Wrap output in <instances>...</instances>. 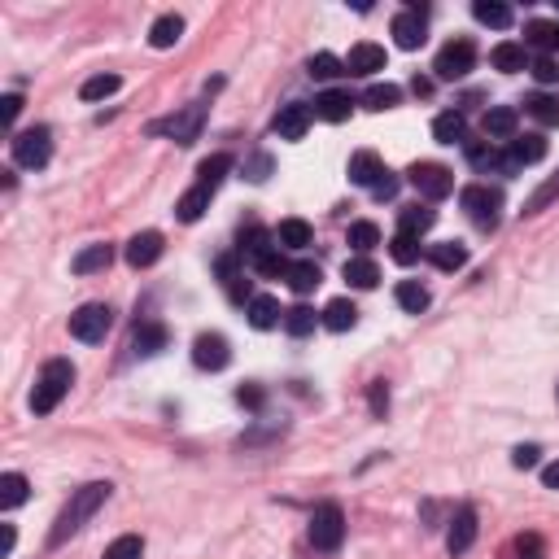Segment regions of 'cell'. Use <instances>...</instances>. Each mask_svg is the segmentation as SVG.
Returning a JSON list of instances; mask_svg holds the SVG:
<instances>
[{
	"label": "cell",
	"mask_w": 559,
	"mask_h": 559,
	"mask_svg": "<svg viewBox=\"0 0 559 559\" xmlns=\"http://www.w3.org/2000/svg\"><path fill=\"white\" fill-rule=\"evenodd\" d=\"M140 555H145V537H135V534L114 537L110 546H105V559H140Z\"/></svg>",
	"instance_id": "obj_45"
},
{
	"label": "cell",
	"mask_w": 559,
	"mask_h": 559,
	"mask_svg": "<svg viewBox=\"0 0 559 559\" xmlns=\"http://www.w3.org/2000/svg\"><path fill=\"white\" fill-rule=\"evenodd\" d=\"M319 319H324V328H328V333H350V328L358 324V306L350 302V297H333V302L324 306Z\"/></svg>",
	"instance_id": "obj_18"
},
{
	"label": "cell",
	"mask_w": 559,
	"mask_h": 559,
	"mask_svg": "<svg viewBox=\"0 0 559 559\" xmlns=\"http://www.w3.org/2000/svg\"><path fill=\"white\" fill-rule=\"evenodd\" d=\"M345 280L354 284V289H376V280H381V271L372 258H350L345 263Z\"/></svg>",
	"instance_id": "obj_41"
},
{
	"label": "cell",
	"mask_w": 559,
	"mask_h": 559,
	"mask_svg": "<svg viewBox=\"0 0 559 559\" xmlns=\"http://www.w3.org/2000/svg\"><path fill=\"white\" fill-rule=\"evenodd\" d=\"M345 241H350V249H354V258H367L372 249L381 245V227L376 224H350V232H345Z\"/></svg>",
	"instance_id": "obj_33"
},
{
	"label": "cell",
	"mask_w": 559,
	"mask_h": 559,
	"mask_svg": "<svg viewBox=\"0 0 559 559\" xmlns=\"http://www.w3.org/2000/svg\"><path fill=\"white\" fill-rule=\"evenodd\" d=\"M314 324H324V319H319L311 306H293V311H284V333H289V336L314 333Z\"/></svg>",
	"instance_id": "obj_43"
},
{
	"label": "cell",
	"mask_w": 559,
	"mask_h": 559,
	"mask_svg": "<svg viewBox=\"0 0 559 559\" xmlns=\"http://www.w3.org/2000/svg\"><path fill=\"white\" fill-rule=\"evenodd\" d=\"M512 559H546V542L537 534H520L512 542V551H507Z\"/></svg>",
	"instance_id": "obj_46"
},
{
	"label": "cell",
	"mask_w": 559,
	"mask_h": 559,
	"mask_svg": "<svg viewBox=\"0 0 559 559\" xmlns=\"http://www.w3.org/2000/svg\"><path fill=\"white\" fill-rule=\"evenodd\" d=\"M428 263L442 271H459L468 263V249L459 245V241H437V245H428Z\"/></svg>",
	"instance_id": "obj_28"
},
{
	"label": "cell",
	"mask_w": 559,
	"mask_h": 559,
	"mask_svg": "<svg viewBox=\"0 0 559 559\" xmlns=\"http://www.w3.org/2000/svg\"><path fill=\"white\" fill-rule=\"evenodd\" d=\"M166 341H171V333H166L162 324H140L135 336H132V350L140 358H154L157 350H166Z\"/></svg>",
	"instance_id": "obj_24"
},
{
	"label": "cell",
	"mask_w": 559,
	"mask_h": 559,
	"mask_svg": "<svg viewBox=\"0 0 559 559\" xmlns=\"http://www.w3.org/2000/svg\"><path fill=\"white\" fill-rule=\"evenodd\" d=\"M14 542H18L14 524H5V529H0V559H9V555H14Z\"/></svg>",
	"instance_id": "obj_58"
},
{
	"label": "cell",
	"mask_w": 559,
	"mask_h": 559,
	"mask_svg": "<svg viewBox=\"0 0 559 559\" xmlns=\"http://www.w3.org/2000/svg\"><path fill=\"white\" fill-rule=\"evenodd\" d=\"M271 175V157L267 154H254L245 162V179H254V184H263V179Z\"/></svg>",
	"instance_id": "obj_52"
},
{
	"label": "cell",
	"mask_w": 559,
	"mask_h": 559,
	"mask_svg": "<svg viewBox=\"0 0 559 559\" xmlns=\"http://www.w3.org/2000/svg\"><path fill=\"white\" fill-rule=\"evenodd\" d=\"M215 267H219V275H224L227 297H232V302H245V297H249V280L241 275V254H224Z\"/></svg>",
	"instance_id": "obj_20"
},
{
	"label": "cell",
	"mask_w": 559,
	"mask_h": 559,
	"mask_svg": "<svg viewBox=\"0 0 559 559\" xmlns=\"http://www.w3.org/2000/svg\"><path fill=\"white\" fill-rule=\"evenodd\" d=\"M311 118H314L311 105L289 101V105H280V114H275V135L280 140H302V135L311 132Z\"/></svg>",
	"instance_id": "obj_11"
},
{
	"label": "cell",
	"mask_w": 559,
	"mask_h": 559,
	"mask_svg": "<svg viewBox=\"0 0 559 559\" xmlns=\"http://www.w3.org/2000/svg\"><path fill=\"white\" fill-rule=\"evenodd\" d=\"M529 66V57H524V45H498L494 48V70H507V75H515V70Z\"/></svg>",
	"instance_id": "obj_42"
},
{
	"label": "cell",
	"mask_w": 559,
	"mask_h": 559,
	"mask_svg": "<svg viewBox=\"0 0 559 559\" xmlns=\"http://www.w3.org/2000/svg\"><path fill=\"white\" fill-rule=\"evenodd\" d=\"M384 175H389V171H384V162L372 154V149H358V154H350V179H354L358 188H376Z\"/></svg>",
	"instance_id": "obj_16"
},
{
	"label": "cell",
	"mask_w": 559,
	"mask_h": 559,
	"mask_svg": "<svg viewBox=\"0 0 559 559\" xmlns=\"http://www.w3.org/2000/svg\"><path fill=\"white\" fill-rule=\"evenodd\" d=\"M433 224H437V215H433L428 205H406L403 215H398V232H403V236H415V241H420Z\"/></svg>",
	"instance_id": "obj_29"
},
{
	"label": "cell",
	"mask_w": 559,
	"mask_h": 559,
	"mask_svg": "<svg viewBox=\"0 0 559 559\" xmlns=\"http://www.w3.org/2000/svg\"><path fill=\"white\" fill-rule=\"evenodd\" d=\"M9 149H14V162L26 166V171H40L48 166V157H53V132L48 127H26L9 140Z\"/></svg>",
	"instance_id": "obj_5"
},
{
	"label": "cell",
	"mask_w": 559,
	"mask_h": 559,
	"mask_svg": "<svg viewBox=\"0 0 559 559\" xmlns=\"http://www.w3.org/2000/svg\"><path fill=\"white\" fill-rule=\"evenodd\" d=\"M389 254H394V263L411 267V263L420 258V241H415V236H403V232H398V236L389 241Z\"/></svg>",
	"instance_id": "obj_50"
},
{
	"label": "cell",
	"mask_w": 559,
	"mask_h": 559,
	"mask_svg": "<svg viewBox=\"0 0 559 559\" xmlns=\"http://www.w3.org/2000/svg\"><path fill=\"white\" fill-rule=\"evenodd\" d=\"M18 114H23V96H18V92H9V96H0V118H5L9 127L18 123Z\"/></svg>",
	"instance_id": "obj_55"
},
{
	"label": "cell",
	"mask_w": 559,
	"mask_h": 559,
	"mask_svg": "<svg viewBox=\"0 0 559 559\" xmlns=\"http://www.w3.org/2000/svg\"><path fill=\"white\" fill-rule=\"evenodd\" d=\"M275 245L280 249H306L311 245V224L306 219H284L275 227Z\"/></svg>",
	"instance_id": "obj_32"
},
{
	"label": "cell",
	"mask_w": 559,
	"mask_h": 559,
	"mask_svg": "<svg viewBox=\"0 0 559 559\" xmlns=\"http://www.w3.org/2000/svg\"><path fill=\"white\" fill-rule=\"evenodd\" d=\"M534 79H537V84H559V62H555V57H537V62H534Z\"/></svg>",
	"instance_id": "obj_51"
},
{
	"label": "cell",
	"mask_w": 559,
	"mask_h": 559,
	"mask_svg": "<svg viewBox=\"0 0 559 559\" xmlns=\"http://www.w3.org/2000/svg\"><path fill=\"white\" fill-rule=\"evenodd\" d=\"M542 485H546V490H559V459L542 468Z\"/></svg>",
	"instance_id": "obj_59"
},
{
	"label": "cell",
	"mask_w": 559,
	"mask_h": 559,
	"mask_svg": "<svg viewBox=\"0 0 559 559\" xmlns=\"http://www.w3.org/2000/svg\"><path fill=\"white\" fill-rule=\"evenodd\" d=\"M110 490H114L110 481H92V485H84V490H75V494H70V503L62 507V512H57L53 529H48V546L57 551V546H62V542H66L70 534H79V529L88 524L92 515L101 512V503L110 498Z\"/></svg>",
	"instance_id": "obj_1"
},
{
	"label": "cell",
	"mask_w": 559,
	"mask_h": 559,
	"mask_svg": "<svg viewBox=\"0 0 559 559\" xmlns=\"http://www.w3.org/2000/svg\"><path fill=\"white\" fill-rule=\"evenodd\" d=\"M110 258H114L110 245H88V249H79V254H75L70 271H75V275H92V271H105V267H110Z\"/></svg>",
	"instance_id": "obj_30"
},
{
	"label": "cell",
	"mask_w": 559,
	"mask_h": 559,
	"mask_svg": "<svg viewBox=\"0 0 559 559\" xmlns=\"http://www.w3.org/2000/svg\"><path fill=\"white\" fill-rule=\"evenodd\" d=\"M406 179L424 193L428 202H442V197L454 193V175H450L446 166H437V162H415V166L406 171Z\"/></svg>",
	"instance_id": "obj_9"
},
{
	"label": "cell",
	"mask_w": 559,
	"mask_h": 559,
	"mask_svg": "<svg viewBox=\"0 0 559 559\" xmlns=\"http://www.w3.org/2000/svg\"><path fill=\"white\" fill-rule=\"evenodd\" d=\"M472 542H476V512H472V507H459V512H454V520H450L446 551H450V555H468Z\"/></svg>",
	"instance_id": "obj_14"
},
{
	"label": "cell",
	"mask_w": 559,
	"mask_h": 559,
	"mask_svg": "<svg viewBox=\"0 0 559 559\" xmlns=\"http://www.w3.org/2000/svg\"><path fill=\"white\" fill-rule=\"evenodd\" d=\"M559 197V171L551 179H546V184H542V188H537L534 197H529V202H524V215H542V210H546V205L555 202Z\"/></svg>",
	"instance_id": "obj_48"
},
{
	"label": "cell",
	"mask_w": 559,
	"mask_h": 559,
	"mask_svg": "<svg viewBox=\"0 0 559 559\" xmlns=\"http://www.w3.org/2000/svg\"><path fill=\"white\" fill-rule=\"evenodd\" d=\"M162 249H166L162 232H135L132 241H127V263H132L135 271H140V267H154L157 258H162Z\"/></svg>",
	"instance_id": "obj_15"
},
{
	"label": "cell",
	"mask_w": 559,
	"mask_h": 559,
	"mask_svg": "<svg viewBox=\"0 0 559 559\" xmlns=\"http://www.w3.org/2000/svg\"><path fill=\"white\" fill-rule=\"evenodd\" d=\"M537 459H542V450L537 446H515V454H512L515 468H537Z\"/></svg>",
	"instance_id": "obj_56"
},
{
	"label": "cell",
	"mask_w": 559,
	"mask_h": 559,
	"mask_svg": "<svg viewBox=\"0 0 559 559\" xmlns=\"http://www.w3.org/2000/svg\"><path fill=\"white\" fill-rule=\"evenodd\" d=\"M464 149H468V162H472V166H476V171H494V166L503 171V154L494 149L490 140H468Z\"/></svg>",
	"instance_id": "obj_39"
},
{
	"label": "cell",
	"mask_w": 559,
	"mask_h": 559,
	"mask_svg": "<svg viewBox=\"0 0 559 559\" xmlns=\"http://www.w3.org/2000/svg\"><path fill=\"white\" fill-rule=\"evenodd\" d=\"M258 271H263V275H271V280H275V275H289V263H284V254H280V249H271L267 258L258 263Z\"/></svg>",
	"instance_id": "obj_53"
},
{
	"label": "cell",
	"mask_w": 559,
	"mask_h": 559,
	"mask_svg": "<svg viewBox=\"0 0 559 559\" xmlns=\"http://www.w3.org/2000/svg\"><path fill=\"white\" fill-rule=\"evenodd\" d=\"M205 127V105L202 101H193V105H184L179 114L171 118H154L149 123V135H166V140H175V145H193Z\"/></svg>",
	"instance_id": "obj_3"
},
{
	"label": "cell",
	"mask_w": 559,
	"mask_h": 559,
	"mask_svg": "<svg viewBox=\"0 0 559 559\" xmlns=\"http://www.w3.org/2000/svg\"><path fill=\"white\" fill-rule=\"evenodd\" d=\"M372 411H376V415H384V411H389V389H384V381L372 384Z\"/></svg>",
	"instance_id": "obj_57"
},
{
	"label": "cell",
	"mask_w": 559,
	"mask_h": 559,
	"mask_svg": "<svg viewBox=\"0 0 559 559\" xmlns=\"http://www.w3.org/2000/svg\"><path fill=\"white\" fill-rule=\"evenodd\" d=\"M284 280H289L293 293H314L319 284H324V275H319V267H314V263H293Z\"/></svg>",
	"instance_id": "obj_38"
},
{
	"label": "cell",
	"mask_w": 559,
	"mask_h": 559,
	"mask_svg": "<svg viewBox=\"0 0 559 559\" xmlns=\"http://www.w3.org/2000/svg\"><path fill=\"white\" fill-rule=\"evenodd\" d=\"M345 70H350V75H376V70H384V48L381 45H354L350 57H345Z\"/></svg>",
	"instance_id": "obj_23"
},
{
	"label": "cell",
	"mask_w": 559,
	"mask_h": 559,
	"mask_svg": "<svg viewBox=\"0 0 559 559\" xmlns=\"http://www.w3.org/2000/svg\"><path fill=\"white\" fill-rule=\"evenodd\" d=\"M110 324H114L110 306L88 302V306H79V311L70 314V336H75V341H84V345H96V341H105V336H110Z\"/></svg>",
	"instance_id": "obj_6"
},
{
	"label": "cell",
	"mask_w": 559,
	"mask_h": 559,
	"mask_svg": "<svg viewBox=\"0 0 559 559\" xmlns=\"http://www.w3.org/2000/svg\"><path fill=\"white\" fill-rule=\"evenodd\" d=\"M193 363H197L202 372H224L227 363H232V345H227V336L202 333L197 341H193Z\"/></svg>",
	"instance_id": "obj_10"
},
{
	"label": "cell",
	"mask_w": 559,
	"mask_h": 559,
	"mask_svg": "<svg viewBox=\"0 0 559 559\" xmlns=\"http://www.w3.org/2000/svg\"><path fill=\"white\" fill-rule=\"evenodd\" d=\"M433 135H437V145H468V118L459 110H446L433 118Z\"/></svg>",
	"instance_id": "obj_17"
},
{
	"label": "cell",
	"mask_w": 559,
	"mask_h": 559,
	"mask_svg": "<svg viewBox=\"0 0 559 559\" xmlns=\"http://www.w3.org/2000/svg\"><path fill=\"white\" fill-rule=\"evenodd\" d=\"M245 314H249V324H254V328H263V333H267V328H275V324L284 319L280 302H275V297H267V293H254V297H249V306H245Z\"/></svg>",
	"instance_id": "obj_21"
},
{
	"label": "cell",
	"mask_w": 559,
	"mask_h": 559,
	"mask_svg": "<svg viewBox=\"0 0 559 559\" xmlns=\"http://www.w3.org/2000/svg\"><path fill=\"white\" fill-rule=\"evenodd\" d=\"M515 127H520V118H515L512 105H494L485 114V135L490 140H515Z\"/></svg>",
	"instance_id": "obj_27"
},
{
	"label": "cell",
	"mask_w": 559,
	"mask_h": 559,
	"mask_svg": "<svg viewBox=\"0 0 559 559\" xmlns=\"http://www.w3.org/2000/svg\"><path fill=\"white\" fill-rule=\"evenodd\" d=\"M354 110V96L350 92H324V96H314V114L324 118V123H345Z\"/></svg>",
	"instance_id": "obj_19"
},
{
	"label": "cell",
	"mask_w": 559,
	"mask_h": 559,
	"mask_svg": "<svg viewBox=\"0 0 559 559\" xmlns=\"http://www.w3.org/2000/svg\"><path fill=\"white\" fill-rule=\"evenodd\" d=\"M398 101H403V88H398V84H372V88L363 92V105H367V110H394V105H398Z\"/></svg>",
	"instance_id": "obj_35"
},
{
	"label": "cell",
	"mask_w": 559,
	"mask_h": 559,
	"mask_svg": "<svg viewBox=\"0 0 559 559\" xmlns=\"http://www.w3.org/2000/svg\"><path fill=\"white\" fill-rule=\"evenodd\" d=\"M555 394H559V384H555Z\"/></svg>",
	"instance_id": "obj_62"
},
{
	"label": "cell",
	"mask_w": 559,
	"mask_h": 559,
	"mask_svg": "<svg viewBox=\"0 0 559 559\" xmlns=\"http://www.w3.org/2000/svg\"><path fill=\"white\" fill-rule=\"evenodd\" d=\"M411 92H415V96H428V92H433V84H428V79H415V84H411Z\"/></svg>",
	"instance_id": "obj_61"
},
{
	"label": "cell",
	"mask_w": 559,
	"mask_h": 559,
	"mask_svg": "<svg viewBox=\"0 0 559 559\" xmlns=\"http://www.w3.org/2000/svg\"><path fill=\"white\" fill-rule=\"evenodd\" d=\"M524 45H534V48H555V45H559V26H555V23H542V18L524 23Z\"/></svg>",
	"instance_id": "obj_44"
},
{
	"label": "cell",
	"mask_w": 559,
	"mask_h": 559,
	"mask_svg": "<svg viewBox=\"0 0 559 559\" xmlns=\"http://www.w3.org/2000/svg\"><path fill=\"white\" fill-rule=\"evenodd\" d=\"M210 197H215V193H210V188H202V184H197V188H188V193L175 202L179 224H197L205 210H210Z\"/></svg>",
	"instance_id": "obj_25"
},
{
	"label": "cell",
	"mask_w": 559,
	"mask_h": 559,
	"mask_svg": "<svg viewBox=\"0 0 559 559\" xmlns=\"http://www.w3.org/2000/svg\"><path fill=\"white\" fill-rule=\"evenodd\" d=\"M236 403L249 406V411H263V403H267V394L258 389V384H245V389H236Z\"/></svg>",
	"instance_id": "obj_54"
},
{
	"label": "cell",
	"mask_w": 559,
	"mask_h": 559,
	"mask_svg": "<svg viewBox=\"0 0 559 559\" xmlns=\"http://www.w3.org/2000/svg\"><path fill=\"white\" fill-rule=\"evenodd\" d=\"M26 490H31V485H26L23 472H5V476H0V507H5V512L23 507V503H26Z\"/></svg>",
	"instance_id": "obj_34"
},
{
	"label": "cell",
	"mask_w": 559,
	"mask_h": 559,
	"mask_svg": "<svg viewBox=\"0 0 559 559\" xmlns=\"http://www.w3.org/2000/svg\"><path fill=\"white\" fill-rule=\"evenodd\" d=\"M114 92H118V75H96V79H88V84L79 88V96H84V101H105Z\"/></svg>",
	"instance_id": "obj_47"
},
{
	"label": "cell",
	"mask_w": 559,
	"mask_h": 559,
	"mask_svg": "<svg viewBox=\"0 0 559 559\" xmlns=\"http://www.w3.org/2000/svg\"><path fill=\"white\" fill-rule=\"evenodd\" d=\"M271 249H280V245H275V232H267V227H249L245 236H241V258L254 263V267L267 258Z\"/></svg>",
	"instance_id": "obj_22"
},
{
	"label": "cell",
	"mask_w": 559,
	"mask_h": 559,
	"mask_svg": "<svg viewBox=\"0 0 559 559\" xmlns=\"http://www.w3.org/2000/svg\"><path fill=\"white\" fill-rule=\"evenodd\" d=\"M472 66H476V45H472V40H450V45L437 53V62H433L437 79H446V84L464 79Z\"/></svg>",
	"instance_id": "obj_8"
},
{
	"label": "cell",
	"mask_w": 559,
	"mask_h": 559,
	"mask_svg": "<svg viewBox=\"0 0 559 559\" xmlns=\"http://www.w3.org/2000/svg\"><path fill=\"white\" fill-rule=\"evenodd\" d=\"M341 542H345V512H341L336 503L314 507V515H311V546H314V551H336Z\"/></svg>",
	"instance_id": "obj_7"
},
{
	"label": "cell",
	"mask_w": 559,
	"mask_h": 559,
	"mask_svg": "<svg viewBox=\"0 0 559 559\" xmlns=\"http://www.w3.org/2000/svg\"><path fill=\"white\" fill-rule=\"evenodd\" d=\"M311 75H314V79H336V75H350V70H345V62H341V57H333V53H314V57H311Z\"/></svg>",
	"instance_id": "obj_49"
},
{
	"label": "cell",
	"mask_w": 559,
	"mask_h": 559,
	"mask_svg": "<svg viewBox=\"0 0 559 559\" xmlns=\"http://www.w3.org/2000/svg\"><path fill=\"white\" fill-rule=\"evenodd\" d=\"M394 297H398V306H403V311H411V314L428 311V302H433V297H428V289H424V284H415V280H403V284L394 289Z\"/></svg>",
	"instance_id": "obj_37"
},
{
	"label": "cell",
	"mask_w": 559,
	"mask_h": 559,
	"mask_svg": "<svg viewBox=\"0 0 559 559\" xmlns=\"http://www.w3.org/2000/svg\"><path fill=\"white\" fill-rule=\"evenodd\" d=\"M472 14H476V23L494 26V31H507L512 26V5H503V0H476Z\"/></svg>",
	"instance_id": "obj_31"
},
{
	"label": "cell",
	"mask_w": 559,
	"mask_h": 559,
	"mask_svg": "<svg viewBox=\"0 0 559 559\" xmlns=\"http://www.w3.org/2000/svg\"><path fill=\"white\" fill-rule=\"evenodd\" d=\"M70 384H75L70 358H48L45 372H40V381H35V394H31V411H35V415H53L57 403L70 394Z\"/></svg>",
	"instance_id": "obj_2"
},
{
	"label": "cell",
	"mask_w": 559,
	"mask_h": 559,
	"mask_svg": "<svg viewBox=\"0 0 559 559\" xmlns=\"http://www.w3.org/2000/svg\"><path fill=\"white\" fill-rule=\"evenodd\" d=\"M227 171H232V154H215V157H205L202 166H197V175H202V188H219L227 179Z\"/></svg>",
	"instance_id": "obj_36"
},
{
	"label": "cell",
	"mask_w": 559,
	"mask_h": 559,
	"mask_svg": "<svg viewBox=\"0 0 559 559\" xmlns=\"http://www.w3.org/2000/svg\"><path fill=\"white\" fill-rule=\"evenodd\" d=\"M524 110L534 114L542 127H559V101H555V96H546V92H534V96L524 101Z\"/></svg>",
	"instance_id": "obj_40"
},
{
	"label": "cell",
	"mask_w": 559,
	"mask_h": 559,
	"mask_svg": "<svg viewBox=\"0 0 559 559\" xmlns=\"http://www.w3.org/2000/svg\"><path fill=\"white\" fill-rule=\"evenodd\" d=\"M184 40V18L179 14H162L154 26H149V45L154 48H175Z\"/></svg>",
	"instance_id": "obj_26"
},
{
	"label": "cell",
	"mask_w": 559,
	"mask_h": 559,
	"mask_svg": "<svg viewBox=\"0 0 559 559\" xmlns=\"http://www.w3.org/2000/svg\"><path fill=\"white\" fill-rule=\"evenodd\" d=\"M546 157V140L542 135H515L512 149L503 154V171H520V166H534Z\"/></svg>",
	"instance_id": "obj_12"
},
{
	"label": "cell",
	"mask_w": 559,
	"mask_h": 559,
	"mask_svg": "<svg viewBox=\"0 0 559 559\" xmlns=\"http://www.w3.org/2000/svg\"><path fill=\"white\" fill-rule=\"evenodd\" d=\"M372 193H376V197H381V202H384V197H394V193H398V179H394V175H384L381 184H376V188H372Z\"/></svg>",
	"instance_id": "obj_60"
},
{
	"label": "cell",
	"mask_w": 559,
	"mask_h": 559,
	"mask_svg": "<svg viewBox=\"0 0 559 559\" xmlns=\"http://www.w3.org/2000/svg\"><path fill=\"white\" fill-rule=\"evenodd\" d=\"M459 205L468 210V219L481 232H494L498 227V210H503V193L490 188V184H468L464 193H459Z\"/></svg>",
	"instance_id": "obj_4"
},
{
	"label": "cell",
	"mask_w": 559,
	"mask_h": 559,
	"mask_svg": "<svg viewBox=\"0 0 559 559\" xmlns=\"http://www.w3.org/2000/svg\"><path fill=\"white\" fill-rule=\"evenodd\" d=\"M394 40L398 48H420L428 40V23H424V9H403L394 18Z\"/></svg>",
	"instance_id": "obj_13"
}]
</instances>
